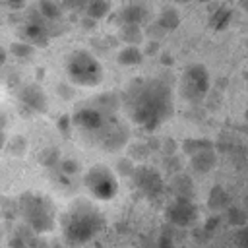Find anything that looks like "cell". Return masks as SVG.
<instances>
[{
  "label": "cell",
  "mask_w": 248,
  "mask_h": 248,
  "mask_svg": "<svg viewBox=\"0 0 248 248\" xmlns=\"http://www.w3.org/2000/svg\"><path fill=\"white\" fill-rule=\"evenodd\" d=\"M132 105V112L134 118L147 126V128H155L169 112H170V95H169V87L161 81H147L145 85H141L134 99L130 101Z\"/></svg>",
  "instance_id": "obj_1"
},
{
  "label": "cell",
  "mask_w": 248,
  "mask_h": 248,
  "mask_svg": "<svg viewBox=\"0 0 248 248\" xmlns=\"http://www.w3.org/2000/svg\"><path fill=\"white\" fill-rule=\"evenodd\" d=\"M103 227L101 213L89 203H76L64 219V234L72 244L89 242Z\"/></svg>",
  "instance_id": "obj_2"
},
{
  "label": "cell",
  "mask_w": 248,
  "mask_h": 248,
  "mask_svg": "<svg viewBox=\"0 0 248 248\" xmlns=\"http://www.w3.org/2000/svg\"><path fill=\"white\" fill-rule=\"evenodd\" d=\"M68 76L78 85L93 87L103 79V66L91 52L78 50L68 58Z\"/></svg>",
  "instance_id": "obj_3"
},
{
  "label": "cell",
  "mask_w": 248,
  "mask_h": 248,
  "mask_svg": "<svg viewBox=\"0 0 248 248\" xmlns=\"http://www.w3.org/2000/svg\"><path fill=\"white\" fill-rule=\"evenodd\" d=\"M21 215L27 225L39 232L50 231L52 227V207L41 196H25L21 200Z\"/></svg>",
  "instance_id": "obj_4"
},
{
  "label": "cell",
  "mask_w": 248,
  "mask_h": 248,
  "mask_svg": "<svg viewBox=\"0 0 248 248\" xmlns=\"http://www.w3.org/2000/svg\"><path fill=\"white\" fill-rule=\"evenodd\" d=\"M85 186L99 200H110L118 192V180H116L114 172L103 165H95L87 170Z\"/></svg>",
  "instance_id": "obj_5"
},
{
  "label": "cell",
  "mask_w": 248,
  "mask_h": 248,
  "mask_svg": "<svg viewBox=\"0 0 248 248\" xmlns=\"http://www.w3.org/2000/svg\"><path fill=\"white\" fill-rule=\"evenodd\" d=\"M209 85V78L203 66H190L182 78V93L188 99H198L205 95Z\"/></svg>",
  "instance_id": "obj_6"
},
{
  "label": "cell",
  "mask_w": 248,
  "mask_h": 248,
  "mask_svg": "<svg viewBox=\"0 0 248 248\" xmlns=\"http://www.w3.org/2000/svg\"><path fill=\"white\" fill-rule=\"evenodd\" d=\"M167 219L176 227H188L196 219V207L188 198H176L167 207Z\"/></svg>",
  "instance_id": "obj_7"
},
{
  "label": "cell",
  "mask_w": 248,
  "mask_h": 248,
  "mask_svg": "<svg viewBox=\"0 0 248 248\" xmlns=\"http://www.w3.org/2000/svg\"><path fill=\"white\" fill-rule=\"evenodd\" d=\"M134 182L145 196H157L163 188L161 174L151 167H138L134 170Z\"/></svg>",
  "instance_id": "obj_8"
},
{
  "label": "cell",
  "mask_w": 248,
  "mask_h": 248,
  "mask_svg": "<svg viewBox=\"0 0 248 248\" xmlns=\"http://www.w3.org/2000/svg\"><path fill=\"white\" fill-rule=\"evenodd\" d=\"M215 161H217V157H215V153L209 147L207 149H202V151H196L190 157V165H192V169L196 172H207V170H211L215 167Z\"/></svg>",
  "instance_id": "obj_9"
},
{
  "label": "cell",
  "mask_w": 248,
  "mask_h": 248,
  "mask_svg": "<svg viewBox=\"0 0 248 248\" xmlns=\"http://www.w3.org/2000/svg\"><path fill=\"white\" fill-rule=\"evenodd\" d=\"M21 103L27 105L29 108H33V110H41V112L46 108L45 93H43L39 87H35V85H29V87H25V89L21 91Z\"/></svg>",
  "instance_id": "obj_10"
},
{
  "label": "cell",
  "mask_w": 248,
  "mask_h": 248,
  "mask_svg": "<svg viewBox=\"0 0 248 248\" xmlns=\"http://www.w3.org/2000/svg\"><path fill=\"white\" fill-rule=\"evenodd\" d=\"M76 122L81 126V128H87V130H97L103 122L101 118V112L99 110H93V108H87V110H81L78 116H76Z\"/></svg>",
  "instance_id": "obj_11"
},
{
  "label": "cell",
  "mask_w": 248,
  "mask_h": 248,
  "mask_svg": "<svg viewBox=\"0 0 248 248\" xmlns=\"http://www.w3.org/2000/svg\"><path fill=\"white\" fill-rule=\"evenodd\" d=\"M87 12H89V16H93L95 19H99V17H103L108 12V4L105 0H95V2H91V6H89Z\"/></svg>",
  "instance_id": "obj_12"
},
{
  "label": "cell",
  "mask_w": 248,
  "mask_h": 248,
  "mask_svg": "<svg viewBox=\"0 0 248 248\" xmlns=\"http://www.w3.org/2000/svg\"><path fill=\"white\" fill-rule=\"evenodd\" d=\"M161 25H165V27H176V23L180 21V16L174 12V10H165L163 14H161Z\"/></svg>",
  "instance_id": "obj_13"
},
{
  "label": "cell",
  "mask_w": 248,
  "mask_h": 248,
  "mask_svg": "<svg viewBox=\"0 0 248 248\" xmlns=\"http://www.w3.org/2000/svg\"><path fill=\"white\" fill-rule=\"evenodd\" d=\"M141 60V54H140V50L138 48H126L122 54H120V62H124V64H136V62H140Z\"/></svg>",
  "instance_id": "obj_14"
},
{
  "label": "cell",
  "mask_w": 248,
  "mask_h": 248,
  "mask_svg": "<svg viewBox=\"0 0 248 248\" xmlns=\"http://www.w3.org/2000/svg\"><path fill=\"white\" fill-rule=\"evenodd\" d=\"M236 242H238L240 246L248 248V225L240 227V231H238V234H236Z\"/></svg>",
  "instance_id": "obj_15"
},
{
  "label": "cell",
  "mask_w": 248,
  "mask_h": 248,
  "mask_svg": "<svg viewBox=\"0 0 248 248\" xmlns=\"http://www.w3.org/2000/svg\"><path fill=\"white\" fill-rule=\"evenodd\" d=\"M242 8L248 12V0H242Z\"/></svg>",
  "instance_id": "obj_16"
}]
</instances>
